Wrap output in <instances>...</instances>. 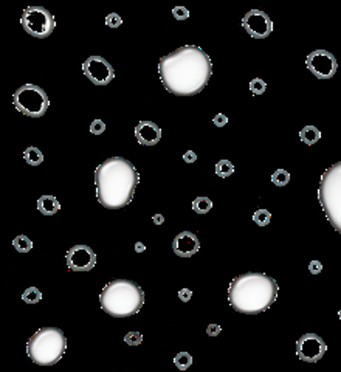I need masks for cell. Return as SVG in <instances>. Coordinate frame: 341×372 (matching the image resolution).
<instances>
[{
    "label": "cell",
    "instance_id": "19",
    "mask_svg": "<svg viewBox=\"0 0 341 372\" xmlns=\"http://www.w3.org/2000/svg\"><path fill=\"white\" fill-rule=\"evenodd\" d=\"M13 247L16 248V251H19V253H28V251H31V248H33V242H31V239H30L28 236L19 234V236L14 237Z\"/></svg>",
    "mask_w": 341,
    "mask_h": 372
},
{
    "label": "cell",
    "instance_id": "5",
    "mask_svg": "<svg viewBox=\"0 0 341 372\" xmlns=\"http://www.w3.org/2000/svg\"><path fill=\"white\" fill-rule=\"evenodd\" d=\"M67 337L58 327H42L27 343V355L39 366H53L64 357Z\"/></svg>",
    "mask_w": 341,
    "mask_h": 372
},
{
    "label": "cell",
    "instance_id": "3",
    "mask_svg": "<svg viewBox=\"0 0 341 372\" xmlns=\"http://www.w3.org/2000/svg\"><path fill=\"white\" fill-rule=\"evenodd\" d=\"M279 285L264 273H244L236 276L228 287V301L236 312L257 315L268 310L278 298Z\"/></svg>",
    "mask_w": 341,
    "mask_h": 372
},
{
    "label": "cell",
    "instance_id": "14",
    "mask_svg": "<svg viewBox=\"0 0 341 372\" xmlns=\"http://www.w3.org/2000/svg\"><path fill=\"white\" fill-rule=\"evenodd\" d=\"M172 250L179 257H191L200 250V241L192 231H182L174 237Z\"/></svg>",
    "mask_w": 341,
    "mask_h": 372
},
{
    "label": "cell",
    "instance_id": "12",
    "mask_svg": "<svg viewBox=\"0 0 341 372\" xmlns=\"http://www.w3.org/2000/svg\"><path fill=\"white\" fill-rule=\"evenodd\" d=\"M242 27L254 39H267L273 33V22L262 9H250L242 17Z\"/></svg>",
    "mask_w": 341,
    "mask_h": 372
},
{
    "label": "cell",
    "instance_id": "28",
    "mask_svg": "<svg viewBox=\"0 0 341 372\" xmlns=\"http://www.w3.org/2000/svg\"><path fill=\"white\" fill-rule=\"evenodd\" d=\"M106 130V124L102 120H93L92 124H90V132L93 133V135H102Z\"/></svg>",
    "mask_w": 341,
    "mask_h": 372
},
{
    "label": "cell",
    "instance_id": "22",
    "mask_svg": "<svg viewBox=\"0 0 341 372\" xmlns=\"http://www.w3.org/2000/svg\"><path fill=\"white\" fill-rule=\"evenodd\" d=\"M42 299V292L37 287H28L27 290L22 293V301L27 304H37Z\"/></svg>",
    "mask_w": 341,
    "mask_h": 372
},
{
    "label": "cell",
    "instance_id": "15",
    "mask_svg": "<svg viewBox=\"0 0 341 372\" xmlns=\"http://www.w3.org/2000/svg\"><path fill=\"white\" fill-rule=\"evenodd\" d=\"M135 137L143 146H155L161 140V129L152 121H140L135 126Z\"/></svg>",
    "mask_w": 341,
    "mask_h": 372
},
{
    "label": "cell",
    "instance_id": "31",
    "mask_svg": "<svg viewBox=\"0 0 341 372\" xmlns=\"http://www.w3.org/2000/svg\"><path fill=\"white\" fill-rule=\"evenodd\" d=\"M323 272V264L319 262V261H310V264H309V273H312V275H319Z\"/></svg>",
    "mask_w": 341,
    "mask_h": 372
},
{
    "label": "cell",
    "instance_id": "23",
    "mask_svg": "<svg viewBox=\"0 0 341 372\" xmlns=\"http://www.w3.org/2000/svg\"><path fill=\"white\" fill-rule=\"evenodd\" d=\"M174 365L175 368H179L180 371H186L192 365V357L188 352H180L174 357Z\"/></svg>",
    "mask_w": 341,
    "mask_h": 372
},
{
    "label": "cell",
    "instance_id": "27",
    "mask_svg": "<svg viewBox=\"0 0 341 372\" xmlns=\"http://www.w3.org/2000/svg\"><path fill=\"white\" fill-rule=\"evenodd\" d=\"M124 343L129 346H140L143 343V335L140 332H129L124 337Z\"/></svg>",
    "mask_w": 341,
    "mask_h": 372
},
{
    "label": "cell",
    "instance_id": "11",
    "mask_svg": "<svg viewBox=\"0 0 341 372\" xmlns=\"http://www.w3.org/2000/svg\"><path fill=\"white\" fill-rule=\"evenodd\" d=\"M326 350L327 344L316 334H304L296 341V355L306 363H316L324 357Z\"/></svg>",
    "mask_w": 341,
    "mask_h": 372
},
{
    "label": "cell",
    "instance_id": "34",
    "mask_svg": "<svg viewBox=\"0 0 341 372\" xmlns=\"http://www.w3.org/2000/svg\"><path fill=\"white\" fill-rule=\"evenodd\" d=\"M179 298H180V301L188 303L189 299L192 298V292L189 290V288H182V290L179 292Z\"/></svg>",
    "mask_w": 341,
    "mask_h": 372
},
{
    "label": "cell",
    "instance_id": "8",
    "mask_svg": "<svg viewBox=\"0 0 341 372\" xmlns=\"http://www.w3.org/2000/svg\"><path fill=\"white\" fill-rule=\"evenodd\" d=\"M20 25L36 39L48 37L56 28V19L44 6H28L20 16Z\"/></svg>",
    "mask_w": 341,
    "mask_h": 372
},
{
    "label": "cell",
    "instance_id": "21",
    "mask_svg": "<svg viewBox=\"0 0 341 372\" xmlns=\"http://www.w3.org/2000/svg\"><path fill=\"white\" fill-rule=\"evenodd\" d=\"M192 210L197 214H206L213 210V200L208 197H197L192 202Z\"/></svg>",
    "mask_w": 341,
    "mask_h": 372
},
{
    "label": "cell",
    "instance_id": "17",
    "mask_svg": "<svg viewBox=\"0 0 341 372\" xmlns=\"http://www.w3.org/2000/svg\"><path fill=\"white\" fill-rule=\"evenodd\" d=\"M299 140H301L307 146H313L315 143H318L321 140V132L319 129H316L315 126H306L304 129H301L299 132Z\"/></svg>",
    "mask_w": 341,
    "mask_h": 372
},
{
    "label": "cell",
    "instance_id": "37",
    "mask_svg": "<svg viewBox=\"0 0 341 372\" xmlns=\"http://www.w3.org/2000/svg\"><path fill=\"white\" fill-rule=\"evenodd\" d=\"M144 250H146V247H144L143 242H137V244H135V251H137V253H143Z\"/></svg>",
    "mask_w": 341,
    "mask_h": 372
},
{
    "label": "cell",
    "instance_id": "33",
    "mask_svg": "<svg viewBox=\"0 0 341 372\" xmlns=\"http://www.w3.org/2000/svg\"><path fill=\"white\" fill-rule=\"evenodd\" d=\"M220 332H222V327L219 324H210L206 327V335L208 337H217Z\"/></svg>",
    "mask_w": 341,
    "mask_h": 372
},
{
    "label": "cell",
    "instance_id": "2",
    "mask_svg": "<svg viewBox=\"0 0 341 372\" xmlns=\"http://www.w3.org/2000/svg\"><path fill=\"white\" fill-rule=\"evenodd\" d=\"M140 183L135 166L123 157H110L95 169L96 199L106 210H121L127 206Z\"/></svg>",
    "mask_w": 341,
    "mask_h": 372
},
{
    "label": "cell",
    "instance_id": "30",
    "mask_svg": "<svg viewBox=\"0 0 341 372\" xmlns=\"http://www.w3.org/2000/svg\"><path fill=\"white\" fill-rule=\"evenodd\" d=\"M172 16L177 20H186L189 17V9L185 6H175L172 9Z\"/></svg>",
    "mask_w": 341,
    "mask_h": 372
},
{
    "label": "cell",
    "instance_id": "29",
    "mask_svg": "<svg viewBox=\"0 0 341 372\" xmlns=\"http://www.w3.org/2000/svg\"><path fill=\"white\" fill-rule=\"evenodd\" d=\"M106 25L110 27V28H118V27L123 25V19L118 14H115V13H110L106 17Z\"/></svg>",
    "mask_w": 341,
    "mask_h": 372
},
{
    "label": "cell",
    "instance_id": "24",
    "mask_svg": "<svg viewBox=\"0 0 341 372\" xmlns=\"http://www.w3.org/2000/svg\"><path fill=\"white\" fill-rule=\"evenodd\" d=\"M288 182H290V174H288L285 169H278L272 175V183L275 186H279V188L288 185Z\"/></svg>",
    "mask_w": 341,
    "mask_h": 372
},
{
    "label": "cell",
    "instance_id": "7",
    "mask_svg": "<svg viewBox=\"0 0 341 372\" xmlns=\"http://www.w3.org/2000/svg\"><path fill=\"white\" fill-rule=\"evenodd\" d=\"M14 107L30 118H40L45 115V112L50 107L48 95L34 84H25L19 87L13 95Z\"/></svg>",
    "mask_w": 341,
    "mask_h": 372
},
{
    "label": "cell",
    "instance_id": "6",
    "mask_svg": "<svg viewBox=\"0 0 341 372\" xmlns=\"http://www.w3.org/2000/svg\"><path fill=\"white\" fill-rule=\"evenodd\" d=\"M318 202L332 228L341 234V161L327 168L321 175Z\"/></svg>",
    "mask_w": 341,
    "mask_h": 372
},
{
    "label": "cell",
    "instance_id": "13",
    "mask_svg": "<svg viewBox=\"0 0 341 372\" xmlns=\"http://www.w3.org/2000/svg\"><path fill=\"white\" fill-rule=\"evenodd\" d=\"M67 267L75 273L92 272L96 265V254L87 245H75L65 254Z\"/></svg>",
    "mask_w": 341,
    "mask_h": 372
},
{
    "label": "cell",
    "instance_id": "16",
    "mask_svg": "<svg viewBox=\"0 0 341 372\" xmlns=\"http://www.w3.org/2000/svg\"><path fill=\"white\" fill-rule=\"evenodd\" d=\"M37 210L44 216H55L61 210V203L53 195H42L37 200Z\"/></svg>",
    "mask_w": 341,
    "mask_h": 372
},
{
    "label": "cell",
    "instance_id": "18",
    "mask_svg": "<svg viewBox=\"0 0 341 372\" xmlns=\"http://www.w3.org/2000/svg\"><path fill=\"white\" fill-rule=\"evenodd\" d=\"M24 160L30 164V166H39L40 163L44 161V154L40 152V149L30 146L24 151Z\"/></svg>",
    "mask_w": 341,
    "mask_h": 372
},
{
    "label": "cell",
    "instance_id": "36",
    "mask_svg": "<svg viewBox=\"0 0 341 372\" xmlns=\"http://www.w3.org/2000/svg\"><path fill=\"white\" fill-rule=\"evenodd\" d=\"M152 220H154V223H155V225H163V223H164V216H161V214H155V216L152 217Z\"/></svg>",
    "mask_w": 341,
    "mask_h": 372
},
{
    "label": "cell",
    "instance_id": "9",
    "mask_svg": "<svg viewBox=\"0 0 341 372\" xmlns=\"http://www.w3.org/2000/svg\"><path fill=\"white\" fill-rule=\"evenodd\" d=\"M307 70L318 79L334 78L338 70L337 58L327 50H313L306 58Z\"/></svg>",
    "mask_w": 341,
    "mask_h": 372
},
{
    "label": "cell",
    "instance_id": "38",
    "mask_svg": "<svg viewBox=\"0 0 341 372\" xmlns=\"http://www.w3.org/2000/svg\"><path fill=\"white\" fill-rule=\"evenodd\" d=\"M338 318H340V319H341V309H340V310H338Z\"/></svg>",
    "mask_w": 341,
    "mask_h": 372
},
{
    "label": "cell",
    "instance_id": "20",
    "mask_svg": "<svg viewBox=\"0 0 341 372\" xmlns=\"http://www.w3.org/2000/svg\"><path fill=\"white\" fill-rule=\"evenodd\" d=\"M234 172V164L230 161V160H220V161H217V164H216V174H217V177H220V179H226V177H230V175Z\"/></svg>",
    "mask_w": 341,
    "mask_h": 372
},
{
    "label": "cell",
    "instance_id": "26",
    "mask_svg": "<svg viewBox=\"0 0 341 372\" xmlns=\"http://www.w3.org/2000/svg\"><path fill=\"white\" fill-rule=\"evenodd\" d=\"M250 90L253 95H264L267 90V82L261 78H254L250 81Z\"/></svg>",
    "mask_w": 341,
    "mask_h": 372
},
{
    "label": "cell",
    "instance_id": "10",
    "mask_svg": "<svg viewBox=\"0 0 341 372\" xmlns=\"http://www.w3.org/2000/svg\"><path fill=\"white\" fill-rule=\"evenodd\" d=\"M82 71L90 82L98 87H106L115 79V70L104 58L89 56L82 62Z\"/></svg>",
    "mask_w": 341,
    "mask_h": 372
},
{
    "label": "cell",
    "instance_id": "4",
    "mask_svg": "<svg viewBox=\"0 0 341 372\" xmlns=\"http://www.w3.org/2000/svg\"><path fill=\"white\" fill-rule=\"evenodd\" d=\"M143 288L130 279H115L104 285L99 295V304L113 318H129L138 313L144 306Z\"/></svg>",
    "mask_w": 341,
    "mask_h": 372
},
{
    "label": "cell",
    "instance_id": "1",
    "mask_svg": "<svg viewBox=\"0 0 341 372\" xmlns=\"http://www.w3.org/2000/svg\"><path fill=\"white\" fill-rule=\"evenodd\" d=\"M213 62L205 50L185 45L161 56L158 76L163 87L175 96H194L200 93L211 79Z\"/></svg>",
    "mask_w": 341,
    "mask_h": 372
},
{
    "label": "cell",
    "instance_id": "35",
    "mask_svg": "<svg viewBox=\"0 0 341 372\" xmlns=\"http://www.w3.org/2000/svg\"><path fill=\"white\" fill-rule=\"evenodd\" d=\"M183 161L185 163H194V161H197V154L195 152H192V151H186L185 154H183Z\"/></svg>",
    "mask_w": 341,
    "mask_h": 372
},
{
    "label": "cell",
    "instance_id": "25",
    "mask_svg": "<svg viewBox=\"0 0 341 372\" xmlns=\"http://www.w3.org/2000/svg\"><path fill=\"white\" fill-rule=\"evenodd\" d=\"M272 220V213L267 210H257L253 214V222L259 226H267Z\"/></svg>",
    "mask_w": 341,
    "mask_h": 372
},
{
    "label": "cell",
    "instance_id": "32",
    "mask_svg": "<svg viewBox=\"0 0 341 372\" xmlns=\"http://www.w3.org/2000/svg\"><path fill=\"white\" fill-rule=\"evenodd\" d=\"M213 123L216 124L217 127H223V126L228 124V117L223 115V113H217V115L213 118Z\"/></svg>",
    "mask_w": 341,
    "mask_h": 372
}]
</instances>
